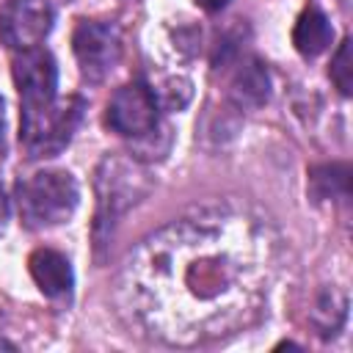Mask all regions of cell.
Masks as SVG:
<instances>
[{
  "instance_id": "16",
  "label": "cell",
  "mask_w": 353,
  "mask_h": 353,
  "mask_svg": "<svg viewBox=\"0 0 353 353\" xmlns=\"http://www.w3.org/2000/svg\"><path fill=\"white\" fill-rule=\"evenodd\" d=\"M3 221H6V199L0 193V229H3Z\"/></svg>"
},
{
  "instance_id": "14",
  "label": "cell",
  "mask_w": 353,
  "mask_h": 353,
  "mask_svg": "<svg viewBox=\"0 0 353 353\" xmlns=\"http://www.w3.org/2000/svg\"><path fill=\"white\" fill-rule=\"evenodd\" d=\"M6 102H3V97H0V157L6 154Z\"/></svg>"
},
{
  "instance_id": "6",
  "label": "cell",
  "mask_w": 353,
  "mask_h": 353,
  "mask_svg": "<svg viewBox=\"0 0 353 353\" xmlns=\"http://www.w3.org/2000/svg\"><path fill=\"white\" fill-rule=\"evenodd\" d=\"M108 127L124 138H146L157 130L160 102L143 83L121 85L108 102Z\"/></svg>"
},
{
  "instance_id": "5",
  "label": "cell",
  "mask_w": 353,
  "mask_h": 353,
  "mask_svg": "<svg viewBox=\"0 0 353 353\" xmlns=\"http://www.w3.org/2000/svg\"><path fill=\"white\" fill-rule=\"evenodd\" d=\"M72 50L77 58V66L85 80L99 83L105 80L121 55V33L113 22L102 19H83L74 28Z\"/></svg>"
},
{
  "instance_id": "4",
  "label": "cell",
  "mask_w": 353,
  "mask_h": 353,
  "mask_svg": "<svg viewBox=\"0 0 353 353\" xmlns=\"http://www.w3.org/2000/svg\"><path fill=\"white\" fill-rule=\"evenodd\" d=\"M83 116V102L69 97L63 102L52 99L47 105H22V127L19 138L30 157H52L58 154L77 130Z\"/></svg>"
},
{
  "instance_id": "11",
  "label": "cell",
  "mask_w": 353,
  "mask_h": 353,
  "mask_svg": "<svg viewBox=\"0 0 353 353\" xmlns=\"http://www.w3.org/2000/svg\"><path fill=\"white\" fill-rule=\"evenodd\" d=\"M270 94V77L268 69L259 61H248L237 69L232 80V97L243 108H259Z\"/></svg>"
},
{
  "instance_id": "3",
  "label": "cell",
  "mask_w": 353,
  "mask_h": 353,
  "mask_svg": "<svg viewBox=\"0 0 353 353\" xmlns=\"http://www.w3.org/2000/svg\"><path fill=\"white\" fill-rule=\"evenodd\" d=\"M97 221H94V237L97 245H105L113 234L116 221L138 204L149 193V179L143 168L135 160L127 157H105L97 168Z\"/></svg>"
},
{
  "instance_id": "10",
  "label": "cell",
  "mask_w": 353,
  "mask_h": 353,
  "mask_svg": "<svg viewBox=\"0 0 353 353\" xmlns=\"http://www.w3.org/2000/svg\"><path fill=\"white\" fill-rule=\"evenodd\" d=\"M331 39H334V28L323 11L309 8L298 17L295 30H292V44L301 55H306V58L320 55L331 44Z\"/></svg>"
},
{
  "instance_id": "12",
  "label": "cell",
  "mask_w": 353,
  "mask_h": 353,
  "mask_svg": "<svg viewBox=\"0 0 353 353\" xmlns=\"http://www.w3.org/2000/svg\"><path fill=\"white\" fill-rule=\"evenodd\" d=\"M312 190L320 199H331V196H347V185H350V168L347 165H320L312 168Z\"/></svg>"
},
{
  "instance_id": "9",
  "label": "cell",
  "mask_w": 353,
  "mask_h": 353,
  "mask_svg": "<svg viewBox=\"0 0 353 353\" xmlns=\"http://www.w3.org/2000/svg\"><path fill=\"white\" fill-rule=\"evenodd\" d=\"M28 268H30V276L36 281V287L52 298V301H63L72 295V287H74V273H72V265L69 259L61 254V251H52V248H36L28 259Z\"/></svg>"
},
{
  "instance_id": "8",
  "label": "cell",
  "mask_w": 353,
  "mask_h": 353,
  "mask_svg": "<svg viewBox=\"0 0 353 353\" xmlns=\"http://www.w3.org/2000/svg\"><path fill=\"white\" fill-rule=\"evenodd\" d=\"M11 72H14V83L22 97V105H47L55 99L58 66L47 50L30 47L17 52Z\"/></svg>"
},
{
  "instance_id": "17",
  "label": "cell",
  "mask_w": 353,
  "mask_h": 353,
  "mask_svg": "<svg viewBox=\"0 0 353 353\" xmlns=\"http://www.w3.org/2000/svg\"><path fill=\"white\" fill-rule=\"evenodd\" d=\"M0 347H6V350H14V345H8V342H3V339H0Z\"/></svg>"
},
{
  "instance_id": "1",
  "label": "cell",
  "mask_w": 353,
  "mask_h": 353,
  "mask_svg": "<svg viewBox=\"0 0 353 353\" xmlns=\"http://www.w3.org/2000/svg\"><path fill=\"white\" fill-rule=\"evenodd\" d=\"M276 270L273 232L232 210H199L143 237L119 276L124 314L168 345L251 325Z\"/></svg>"
},
{
  "instance_id": "2",
  "label": "cell",
  "mask_w": 353,
  "mask_h": 353,
  "mask_svg": "<svg viewBox=\"0 0 353 353\" xmlns=\"http://www.w3.org/2000/svg\"><path fill=\"white\" fill-rule=\"evenodd\" d=\"M80 188L69 171H36L17 185V210L28 229H50L69 221L77 210Z\"/></svg>"
},
{
  "instance_id": "15",
  "label": "cell",
  "mask_w": 353,
  "mask_h": 353,
  "mask_svg": "<svg viewBox=\"0 0 353 353\" xmlns=\"http://www.w3.org/2000/svg\"><path fill=\"white\" fill-rule=\"evenodd\" d=\"M204 11H210V14H215V11H221V8H226L229 6V0H196Z\"/></svg>"
},
{
  "instance_id": "13",
  "label": "cell",
  "mask_w": 353,
  "mask_h": 353,
  "mask_svg": "<svg viewBox=\"0 0 353 353\" xmlns=\"http://www.w3.org/2000/svg\"><path fill=\"white\" fill-rule=\"evenodd\" d=\"M331 80L336 83V88L342 94H350L353 91V41L345 39L331 61Z\"/></svg>"
},
{
  "instance_id": "7",
  "label": "cell",
  "mask_w": 353,
  "mask_h": 353,
  "mask_svg": "<svg viewBox=\"0 0 353 353\" xmlns=\"http://www.w3.org/2000/svg\"><path fill=\"white\" fill-rule=\"evenodd\" d=\"M52 22L55 11L47 0H6L0 6V41L17 52L39 47Z\"/></svg>"
}]
</instances>
